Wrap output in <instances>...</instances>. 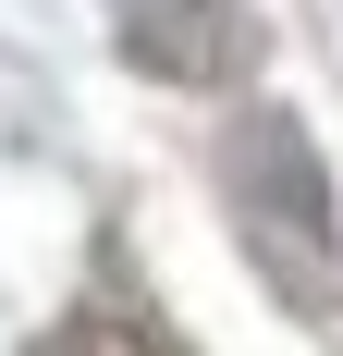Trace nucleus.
I'll list each match as a JSON object with an SVG mask.
<instances>
[{"label":"nucleus","instance_id":"nucleus-1","mask_svg":"<svg viewBox=\"0 0 343 356\" xmlns=\"http://www.w3.org/2000/svg\"><path fill=\"white\" fill-rule=\"evenodd\" d=\"M245 147L270 160V197H258V184H233V221H245V246H258V270H270V283L319 320V307H331V221H319V197H331V184H319V147L294 136V123H270V111L245 123Z\"/></svg>","mask_w":343,"mask_h":356}]
</instances>
